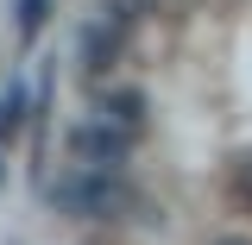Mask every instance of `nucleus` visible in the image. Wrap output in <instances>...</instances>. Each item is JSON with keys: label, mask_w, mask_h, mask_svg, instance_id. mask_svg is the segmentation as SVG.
<instances>
[{"label": "nucleus", "mask_w": 252, "mask_h": 245, "mask_svg": "<svg viewBox=\"0 0 252 245\" xmlns=\"http://www.w3.org/2000/svg\"><path fill=\"white\" fill-rule=\"evenodd\" d=\"M51 201H57L63 214H82V220H94V214H114V208L126 201V183H120V170L69 163L57 183H51Z\"/></svg>", "instance_id": "obj_1"}, {"label": "nucleus", "mask_w": 252, "mask_h": 245, "mask_svg": "<svg viewBox=\"0 0 252 245\" xmlns=\"http://www.w3.org/2000/svg\"><path fill=\"white\" fill-rule=\"evenodd\" d=\"M101 113H114L120 126H132V132H139V120H145V101H139L132 88H120V94H107V101H101Z\"/></svg>", "instance_id": "obj_5"}, {"label": "nucleus", "mask_w": 252, "mask_h": 245, "mask_svg": "<svg viewBox=\"0 0 252 245\" xmlns=\"http://www.w3.org/2000/svg\"><path fill=\"white\" fill-rule=\"evenodd\" d=\"M132 138H139L132 126H120L114 113H101V107H94L89 120L69 132V157H76V163H94V170H120L126 151H132Z\"/></svg>", "instance_id": "obj_2"}, {"label": "nucleus", "mask_w": 252, "mask_h": 245, "mask_svg": "<svg viewBox=\"0 0 252 245\" xmlns=\"http://www.w3.org/2000/svg\"><path fill=\"white\" fill-rule=\"evenodd\" d=\"M0 183H6V163H0Z\"/></svg>", "instance_id": "obj_9"}, {"label": "nucleus", "mask_w": 252, "mask_h": 245, "mask_svg": "<svg viewBox=\"0 0 252 245\" xmlns=\"http://www.w3.org/2000/svg\"><path fill=\"white\" fill-rule=\"evenodd\" d=\"M233 195H240V208L252 214V151L240 157V163H233Z\"/></svg>", "instance_id": "obj_7"}, {"label": "nucleus", "mask_w": 252, "mask_h": 245, "mask_svg": "<svg viewBox=\"0 0 252 245\" xmlns=\"http://www.w3.org/2000/svg\"><path fill=\"white\" fill-rule=\"evenodd\" d=\"M139 6H145V0H107V13L82 31V69H89V76H101V69L120 63L126 38H132V26H139Z\"/></svg>", "instance_id": "obj_3"}, {"label": "nucleus", "mask_w": 252, "mask_h": 245, "mask_svg": "<svg viewBox=\"0 0 252 245\" xmlns=\"http://www.w3.org/2000/svg\"><path fill=\"white\" fill-rule=\"evenodd\" d=\"M215 245H252V239H240V233H227V239H215Z\"/></svg>", "instance_id": "obj_8"}, {"label": "nucleus", "mask_w": 252, "mask_h": 245, "mask_svg": "<svg viewBox=\"0 0 252 245\" xmlns=\"http://www.w3.org/2000/svg\"><path fill=\"white\" fill-rule=\"evenodd\" d=\"M44 6L51 0H19V38H38L44 31Z\"/></svg>", "instance_id": "obj_6"}, {"label": "nucleus", "mask_w": 252, "mask_h": 245, "mask_svg": "<svg viewBox=\"0 0 252 245\" xmlns=\"http://www.w3.org/2000/svg\"><path fill=\"white\" fill-rule=\"evenodd\" d=\"M19 126H26V88L13 82V88L0 94V145H13V138H19Z\"/></svg>", "instance_id": "obj_4"}]
</instances>
